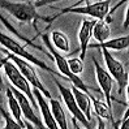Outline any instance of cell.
<instances>
[{
    "label": "cell",
    "instance_id": "obj_2",
    "mask_svg": "<svg viewBox=\"0 0 129 129\" xmlns=\"http://www.w3.org/2000/svg\"><path fill=\"white\" fill-rule=\"evenodd\" d=\"M42 39H43V42H44V46L48 48L50 54L52 55V57H54L55 63H56V67H57V69H59V73L61 74V76H64L65 80L71 81V82L73 83V86H76L77 89H80L81 91H83V93H86V94L90 95V93H89V87L85 85V83H83V81L78 77V76H76V74H73V73L71 72L69 67H68L67 59H65L61 54H60V52H59L54 46H52L50 37H48L47 34H43V35H42Z\"/></svg>",
    "mask_w": 129,
    "mask_h": 129
},
{
    "label": "cell",
    "instance_id": "obj_6",
    "mask_svg": "<svg viewBox=\"0 0 129 129\" xmlns=\"http://www.w3.org/2000/svg\"><path fill=\"white\" fill-rule=\"evenodd\" d=\"M110 0H103V2H96V3H87L86 5L82 7H68L65 9H61L60 13H77V14H85L95 18L96 21L106 20L110 12Z\"/></svg>",
    "mask_w": 129,
    "mask_h": 129
},
{
    "label": "cell",
    "instance_id": "obj_11",
    "mask_svg": "<svg viewBox=\"0 0 129 129\" xmlns=\"http://www.w3.org/2000/svg\"><path fill=\"white\" fill-rule=\"evenodd\" d=\"M33 94H34V98H35V101H37L38 108L41 110L44 126H46L47 129H59V126L56 124L54 116H52V112H51V108H50V103L46 101L44 95L38 89H33Z\"/></svg>",
    "mask_w": 129,
    "mask_h": 129
},
{
    "label": "cell",
    "instance_id": "obj_20",
    "mask_svg": "<svg viewBox=\"0 0 129 129\" xmlns=\"http://www.w3.org/2000/svg\"><path fill=\"white\" fill-rule=\"evenodd\" d=\"M0 112L3 113V117H4V121H5L4 129H26L25 126H22L21 124H18L13 117H11V115L4 110L3 106H0Z\"/></svg>",
    "mask_w": 129,
    "mask_h": 129
},
{
    "label": "cell",
    "instance_id": "obj_21",
    "mask_svg": "<svg viewBox=\"0 0 129 129\" xmlns=\"http://www.w3.org/2000/svg\"><path fill=\"white\" fill-rule=\"evenodd\" d=\"M68 61V67L73 74L78 76L83 72V63L80 57H73V59H67Z\"/></svg>",
    "mask_w": 129,
    "mask_h": 129
},
{
    "label": "cell",
    "instance_id": "obj_17",
    "mask_svg": "<svg viewBox=\"0 0 129 129\" xmlns=\"http://www.w3.org/2000/svg\"><path fill=\"white\" fill-rule=\"evenodd\" d=\"M91 102L94 103V111L98 115V117H101L103 120H106V119L110 120L113 124V126H115V121H113V116H112V108H110L104 102L98 101L94 96H91Z\"/></svg>",
    "mask_w": 129,
    "mask_h": 129
},
{
    "label": "cell",
    "instance_id": "obj_26",
    "mask_svg": "<svg viewBox=\"0 0 129 129\" xmlns=\"http://www.w3.org/2000/svg\"><path fill=\"white\" fill-rule=\"evenodd\" d=\"M73 125H74V128H76V129H82V128H80V126H78L77 120H76V119H73Z\"/></svg>",
    "mask_w": 129,
    "mask_h": 129
},
{
    "label": "cell",
    "instance_id": "obj_12",
    "mask_svg": "<svg viewBox=\"0 0 129 129\" xmlns=\"http://www.w3.org/2000/svg\"><path fill=\"white\" fill-rule=\"evenodd\" d=\"M94 22L93 20H83L81 27H80V31H78V41H80V59L83 60L86 55V51L89 48V43L90 39L93 38V26H94Z\"/></svg>",
    "mask_w": 129,
    "mask_h": 129
},
{
    "label": "cell",
    "instance_id": "obj_9",
    "mask_svg": "<svg viewBox=\"0 0 129 129\" xmlns=\"http://www.w3.org/2000/svg\"><path fill=\"white\" fill-rule=\"evenodd\" d=\"M9 89H11V91L13 93V95L17 98V101L20 103V107H21V112H22V115H24L25 120L29 121L30 124H33L37 129H47L46 126H44V124L42 123V120L38 117V115L35 113L33 106H31V103L29 102L26 95H24L21 91H18L16 87H9Z\"/></svg>",
    "mask_w": 129,
    "mask_h": 129
},
{
    "label": "cell",
    "instance_id": "obj_16",
    "mask_svg": "<svg viewBox=\"0 0 129 129\" xmlns=\"http://www.w3.org/2000/svg\"><path fill=\"white\" fill-rule=\"evenodd\" d=\"M111 35V30H110V25L106 20H101V21H95L94 26H93V37L96 39L98 43H104L110 39Z\"/></svg>",
    "mask_w": 129,
    "mask_h": 129
},
{
    "label": "cell",
    "instance_id": "obj_15",
    "mask_svg": "<svg viewBox=\"0 0 129 129\" xmlns=\"http://www.w3.org/2000/svg\"><path fill=\"white\" fill-rule=\"evenodd\" d=\"M50 108H51L52 116H54L59 129H68L67 116H65V112L63 110V106L60 104V102L51 98V99H50Z\"/></svg>",
    "mask_w": 129,
    "mask_h": 129
},
{
    "label": "cell",
    "instance_id": "obj_10",
    "mask_svg": "<svg viewBox=\"0 0 129 129\" xmlns=\"http://www.w3.org/2000/svg\"><path fill=\"white\" fill-rule=\"evenodd\" d=\"M93 63L95 67V76H96V81L99 83V87L102 90V93L106 98V104L110 108H112V98H111V91H112V86H113V80L110 76V73L104 69V68L98 63V60L93 57Z\"/></svg>",
    "mask_w": 129,
    "mask_h": 129
},
{
    "label": "cell",
    "instance_id": "obj_22",
    "mask_svg": "<svg viewBox=\"0 0 129 129\" xmlns=\"http://www.w3.org/2000/svg\"><path fill=\"white\" fill-rule=\"evenodd\" d=\"M119 129H129V121H128V112L125 113V116L123 119V123H121Z\"/></svg>",
    "mask_w": 129,
    "mask_h": 129
},
{
    "label": "cell",
    "instance_id": "obj_19",
    "mask_svg": "<svg viewBox=\"0 0 129 129\" xmlns=\"http://www.w3.org/2000/svg\"><path fill=\"white\" fill-rule=\"evenodd\" d=\"M51 43H54V47L59 51H63V52L69 51V39L63 31L54 30L51 33Z\"/></svg>",
    "mask_w": 129,
    "mask_h": 129
},
{
    "label": "cell",
    "instance_id": "obj_13",
    "mask_svg": "<svg viewBox=\"0 0 129 129\" xmlns=\"http://www.w3.org/2000/svg\"><path fill=\"white\" fill-rule=\"evenodd\" d=\"M71 90L73 93L74 101L77 103L80 111L85 115L86 120L90 121V119H91V95L81 91V90L77 89L76 86H73V89H71Z\"/></svg>",
    "mask_w": 129,
    "mask_h": 129
},
{
    "label": "cell",
    "instance_id": "obj_3",
    "mask_svg": "<svg viewBox=\"0 0 129 129\" xmlns=\"http://www.w3.org/2000/svg\"><path fill=\"white\" fill-rule=\"evenodd\" d=\"M0 8L7 11L21 22H33L39 18L37 13V3L34 2H11L0 0Z\"/></svg>",
    "mask_w": 129,
    "mask_h": 129
},
{
    "label": "cell",
    "instance_id": "obj_24",
    "mask_svg": "<svg viewBox=\"0 0 129 129\" xmlns=\"http://www.w3.org/2000/svg\"><path fill=\"white\" fill-rule=\"evenodd\" d=\"M9 61V56L7 55L5 57H3V59H0V69H2V68H4V65L7 64Z\"/></svg>",
    "mask_w": 129,
    "mask_h": 129
},
{
    "label": "cell",
    "instance_id": "obj_7",
    "mask_svg": "<svg viewBox=\"0 0 129 129\" xmlns=\"http://www.w3.org/2000/svg\"><path fill=\"white\" fill-rule=\"evenodd\" d=\"M103 52V57L106 61V67H107V72L112 77V80H115L119 85V94L124 93V89L128 86V80H129V74L125 71L124 65L121 64L117 59H115L108 50L102 48Z\"/></svg>",
    "mask_w": 129,
    "mask_h": 129
},
{
    "label": "cell",
    "instance_id": "obj_23",
    "mask_svg": "<svg viewBox=\"0 0 129 129\" xmlns=\"http://www.w3.org/2000/svg\"><path fill=\"white\" fill-rule=\"evenodd\" d=\"M96 129H106V124H104V120L98 117V125H96Z\"/></svg>",
    "mask_w": 129,
    "mask_h": 129
},
{
    "label": "cell",
    "instance_id": "obj_5",
    "mask_svg": "<svg viewBox=\"0 0 129 129\" xmlns=\"http://www.w3.org/2000/svg\"><path fill=\"white\" fill-rule=\"evenodd\" d=\"M8 56H9V60L17 67V69L20 71V73L27 80V82L30 83V85H31L34 89L39 90V91L44 95V98H50V99H51L52 96H51V94L48 93V90L44 87L43 83L41 82L39 77H38V74H37V72H35V69H34V65L30 64V63H27L26 60L21 59V57H18V56H14L13 54H11V52H8Z\"/></svg>",
    "mask_w": 129,
    "mask_h": 129
},
{
    "label": "cell",
    "instance_id": "obj_14",
    "mask_svg": "<svg viewBox=\"0 0 129 129\" xmlns=\"http://www.w3.org/2000/svg\"><path fill=\"white\" fill-rule=\"evenodd\" d=\"M89 47H94V48H104V50H115V51H120V50H126L129 47V37L124 35V37H119L115 39H108L104 43H96L94 46H89Z\"/></svg>",
    "mask_w": 129,
    "mask_h": 129
},
{
    "label": "cell",
    "instance_id": "obj_1",
    "mask_svg": "<svg viewBox=\"0 0 129 129\" xmlns=\"http://www.w3.org/2000/svg\"><path fill=\"white\" fill-rule=\"evenodd\" d=\"M0 44L4 47V50H8L11 54H13L14 56H18L21 59L26 60V61L30 63V64L37 65V67H39L41 69H44V71L50 72L51 74H54L55 77H60V76H61L60 73H57L55 69H52L51 67H48L46 63H43L42 60L35 57L33 54H30V52L25 48V46H22V44L18 43L16 39H13L11 35H7V34L2 33V31H0Z\"/></svg>",
    "mask_w": 129,
    "mask_h": 129
},
{
    "label": "cell",
    "instance_id": "obj_4",
    "mask_svg": "<svg viewBox=\"0 0 129 129\" xmlns=\"http://www.w3.org/2000/svg\"><path fill=\"white\" fill-rule=\"evenodd\" d=\"M4 72L7 74V77H8V80L12 82L13 87H16L18 91H21L24 95H26L29 102L31 103L33 108H38L37 101H35L33 90H31V85H30V83L27 82V80L20 73V71L17 69V67L14 65L11 60L4 65Z\"/></svg>",
    "mask_w": 129,
    "mask_h": 129
},
{
    "label": "cell",
    "instance_id": "obj_8",
    "mask_svg": "<svg viewBox=\"0 0 129 129\" xmlns=\"http://www.w3.org/2000/svg\"><path fill=\"white\" fill-rule=\"evenodd\" d=\"M55 82H56V86L59 87L60 95H61V98H63V101H64V103H65V106H67L68 111H69V112L72 113L73 119H76L77 121L82 123V124H83V126H85L86 129H91V125H90V121H89V120H86L85 115H83V113L80 111V108H78L77 103H76V101H74V96H73V93H72V90H71L69 87H65V86H63V83L60 82L57 78H55Z\"/></svg>",
    "mask_w": 129,
    "mask_h": 129
},
{
    "label": "cell",
    "instance_id": "obj_18",
    "mask_svg": "<svg viewBox=\"0 0 129 129\" xmlns=\"http://www.w3.org/2000/svg\"><path fill=\"white\" fill-rule=\"evenodd\" d=\"M7 98H8V106H9V110H11V113H12L13 119L16 120L18 124H21L22 126H25V123H24V121H22V119H21L22 112H21L20 103H18V101H17V98L14 96L13 93L11 91V89L7 90Z\"/></svg>",
    "mask_w": 129,
    "mask_h": 129
},
{
    "label": "cell",
    "instance_id": "obj_25",
    "mask_svg": "<svg viewBox=\"0 0 129 129\" xmlns=\"http://www.w3.org/2000/svg\"><path fill=\"white\" fill-rule=\"evenodd\" d=\"M25 128H26V129H37L33 124H30L29 121H25Z\"/></svg>",
    "mask_w": 129,
    "mask_h": 129
}]
</instances>
